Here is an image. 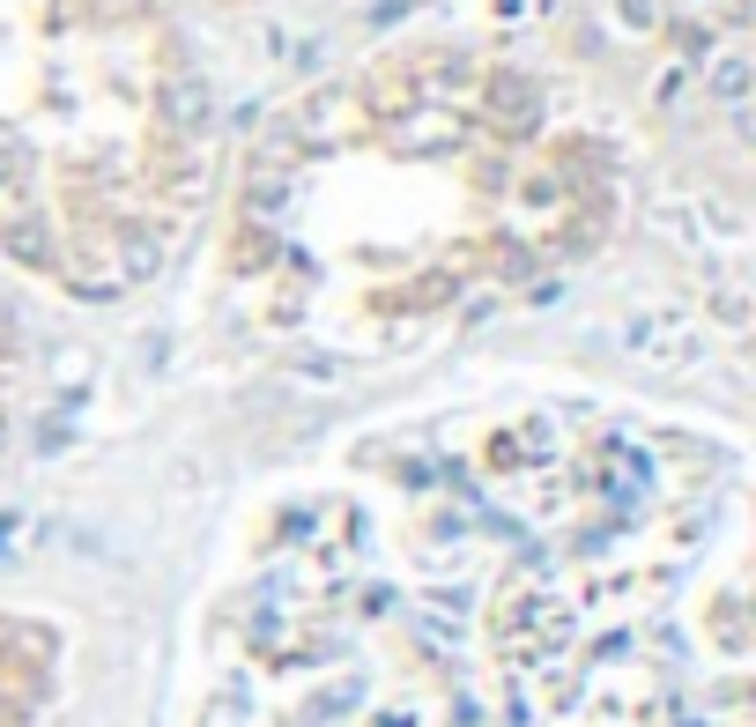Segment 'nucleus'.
<instances>
[{
    "label": "nucleus",
    "mask_w": 756,
    "mask_h": 727,
    "mask_svg": "<svg viewBox=\"0 0 756 727\" xmlns=\"http://www.w3.org/2000/svg\"><path fill=\"white\" fill-rule=\"evenodd\" d=\"M60 631L45 624H0V727H52L60 720Z\"/></svg>",
    "instance_id": "1"
},
{
    "label": "nucleus",
    "mask_w": 756,
    "mask_h": 727,
    "mask_svg": "<svg viewBox=\"0 0 756 727\" xmlns=\"http://www.w3.org/2000/svg\"><path fill=\"white\" fill-rule=\"evenodd\" d=\"M713 89L727 97V104H742V89H749V67H742V60H727V67L713 75Z\"/></svg>",
    "instance_id": "2"
}]
</instances>
